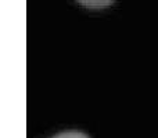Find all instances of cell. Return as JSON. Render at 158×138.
I'll list each match as a JSON object with an SVG mask.
<instances>
[{"instance_id":"2","label":"cell","mask_w":158,"mask_h":138,"mask_svg":"<svg viewBox=\"0 0 158 138\" xmlns=\"http://www.w3.org/2000/svg\"><path fill=\"white\" fill-rule=\"evenodd\" d=\"M52 138H90V137L87 136V134L82 133V131L69 130V131H63V133L57 134V136H54Z\"/></svg>"},{"instance_id":"1","label":"cell","mask_w":158,"mask_h":138,"mask_svg":"<svg viewBox=\"0 0 158 138\" xmlns=\"http://www.w3.org/2000/svg\"><path fill=\"white\" fill-rule=\"evenodd\" d=\"M77 2L90 10H103V8L112 6L117 0H77Z\"/></svg>"}]
</instances>
